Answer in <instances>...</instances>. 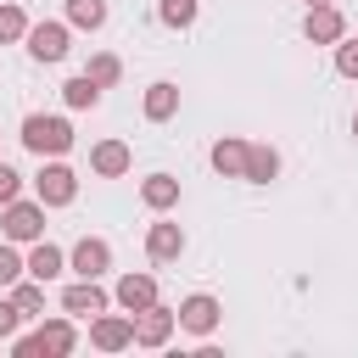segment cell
Returning <instances> with one entry per match:
<instances>
[{"instance_id":"cell-11","label":"cell","mask_w":358,"mask_h":358,"mask_svg":"<svg viewBox=\"0 0 358 358\" xmlns=\"http://www.w3.org/2000/svg\"><path fill=\"white\" fill-rule=\"evenodd\" d=\"M112 302L134 319L140 308H151V302H157V280H151V274H123V280H117V291H112Z\"/></svg>"},{"instance_id":"cell-26","label":"cell","mask_w":358,"mask_h":358,"mask_svg":"<svg viewBox=\"0 0 358 358\" xmlns=\"http://www.w3.org/2000/svg\"><path fill=\"white\" fill-rule=\"evenodd\" d=\"M336 73L341 78H358V39H347V34L336 39Z\"/></svg>"},{"instance_id":"cell-21","label":"cell","mask_w":358,"mask_h":358,"mask_svg":"<svg viewBox=\"0 0 358 358\" xmlns=\"http://www.w3.org/2000/svg\"><path fill=\"white\" fill-rule=\"evenodd\" d=\"M62 101H67L73 112H84V106H95V101H101V84H95L90 73H78V78H67V84H62Z\"/></svg>"},{"instance_id":"cell-7","label":"cell","mask_w":358,"mask_h":358,"mask_svg":"<svg viewBox=\"0 0 358 358\" xmlns=\"http://www.w3.org/2000/svg\"><path fill=\"white\" fill-rule=\"evenodd\" d=\"M218 313H224V308H218L207 291H196V296H185V302H179V313H173V319H179L190 336H213V330H218Z\"/></svg>"},{"instance_id":"cell-28","label":"cell","mask_w":358,"mask_h":358,"mask_svg":"<svg viewBox=\"0 0 358 358\" xmlns=\"http://www.w3.org/2000/svg\"><path fill=\"white\" fill-rule=\"evenodd\" d=\"M17 324H22V308H17L11 296H0V341H11V336H17Z\"/></svg>"},{"instance_id":"cell-20","label":"cell","mask_w":358,"mask_h":358,"mask_svg":"<svg viewBox=\"0 0 358 358\" xmlns=\"http://www.w3.org/2000/svg\"><path fill=\"white\" fill-rule=\"evenodd\" d=\"M11 302L22 308V319H34V313H45V285H39L34 274H22V280H11Z\"/></svg>"},{"instance_id":"cell-10","label":"cell","mask_w":358,"mask_h":358,"mask_svg":"<svg viewBox=\"0 0 358 358\" xmlns=\"http://www.w3.org/2000/svg\"><path fill=\"white\" fill-rule=\"evenodd\" d=\"M62 268H67V252H62V246H50L45 235H39V241H34V252L22 257V274H34L39 285H50V280H56Z\"/></svg>"},{"instance_id":"cell-19","label":"cell","mask_w":358,"mask_h":358,"mask_svg":"<svg viewBox=\"0 0 358 358\" xmlns=\"http://www.w3.org/2000/svg\"><path fill=\"white\" fill-rule=\"evenodd\" d=\"M39 341H45V352H56V358H62V352H73V347H78L73 313H67V319H45V324H39Z\"/></svg>"},{"instance_id":"cell-30","label":"cell","mask_w":358,"mask_h":358,"mask_svg":"<svg viewBox=\"0 0 358 358\" xmlns=\"http://www.w3.org/2000/svg\"><path fill=\"white\" fill-rule=\"evenodd\" d=\"M39 352H45L39 330H34V336H11V358H39Z\"/></svg>"},{"instance_id":"cell-27","label":"cell","mask_w":358,"mask_h":358,"mask_svg":"<svg viewBox=\"0 0 358 358\" xmlns=\"http://www.w3.org/2000/svg\"><path fill=\"white\" fill-rule=\"evenodd\" d=\"M11 280H22V257L11 241H0V291H11Z\"/></svg>"},{"instance_id":"cell-2","label":"cell","mask_w":358,"mask_h":358,"mask_svg":"<svg viewBox=\"0 0 358 358\" xmlns=\"http://www.w3.org/2000/svg\"><path fill=\"white\" fill-rule=\"evenodd\" d=\"M34 196H39L45 207H67V201L78 196V173H73L67 162H45L39 179H34Z\"/></svg>"},{"instance_id":"cell-5","label":"cell","mask_w":358,"mask_h":358,"mask_svg":"<svg viewBox=\"0 0 358 358\" xmlns=\"http://www.w3.org/2000/svg\"><path fill=\"white\" fill-rule=\"evenodd\" d=\"M173 308H162V302H151V308H140L134 313V347H168V336H173Z\"/></svg>"},{"instance_id":"cell-24","label":"cell","mask_w":358,"mask_h":358,"mask_svg":"<svg viewBox=\"0 0 358 358\" xmlns=\"http://www.w3.org/2000/svg\"><path fill=\"white\" fill-rule=\"evenodd\" d=\"M84 73H90V78L106 90V84H117V78H123V62H117L112 50H101V56H90V67H84Z\"/></svg>"},{"instance_id":"cell-18","label":"cell","mask_w":358,"mask_h":358,"mask_svg":"<svg viewBox=\"0 0 358 358\" xmlns=\"http://www.w3.org/2000/svg\"><path fill=\"white\" fill-rule=\"evenodd\" d=\"M274 173H280V151H274V145H246V173H241V179L268 185Z\"/></svg>"},{"instance_id":"cell-8","label":"cell","mask_w":358,"mask_h":358,"mask_svg":"<svg viewBox=\"0 0 358 358\" xmlns=\"http://www.w3.org/2000/svg\"><path fill=\"white\" fill-rule=\"evenodd\" d=\"M67 263H73V274H78V280H101V274L112 268V246H106V241H95V235H84V241L73 246V257H67Z\"/></svg>"},{"instance_id":"cell-23","label":"cell","mask_w":358,"mask_h":358,"mask_svg":"<svg viewBox=\"0 0 358 358\" xmlns=\"http://www.w3.org/2000/svg\"><path fill=\"white\" fill-rule=\"evenodd\" d=\"M17 39H28V17H22V6L0 0V45H17Z\"/></svg>"},{"instance_id":"cell-3","label":"cell","mask_w":358,"mask_h":358,"mask_svg":"<svg viewBox=\"0 0 358 358\" xmlns=\"http://www.w3.org/2000/svg\"><path fill=\"white\" fill-rule=\"evenodd\" d=\"M0 229H6V241H28L34 246L45 235V201H22V196L6 201V224Z\"/></svg>"},{"instance_id":"cell-14","label":"cell","mask_w":358,"mask_h":358,"mask_svg":"<svg viewBox=\"0 0 358 358\" xmlns=\"http://www.w3.org/2000/svg\"><path fill=\"white\" fill-rule=\"evenodd\" d=\"M207 162L224 173V179H241L246 173V140H235V134H224V140H213V151H207Z\"/></svg>"},{"instance_id":"cell-25","label":"cell","mask_w":358,"mask_h":358,"mask_svg":"<svg viewBox=\"0 0 358 358\" xmlns=\"http://www.w3.org/2000/svg\"><path fill=\"white\" fill-rule=\"evenodd\" d=\"M157 17L168 28H190L196 22V0H157Z\"/></svg>"},{"instance_id":"cell-17","label":"cell","mask_w":358,"mask_h":358,"mask_svg":"<svg viewBox=\"0 0 358 358\" xmlns=\"http://www.w3.org/2000/svg\"><path fill=\"white\" fill-rule=\"evenodd\" d=\"M173 112H179V84L157 78V84L145 90V117H151V123H168Z\"/></svg>"},{"instance_id":"cell-13","label":"cell","mask_w":358,"mask_h":358,"mask_svg":"<svg viewBox=\"0 0 358 358\" xmlns=\"http://www.w3.org/2000/svg\"><path fill=\"white\" fill-rule=\"evenodd\" d=\"M129 162H134V157H129V145H123V140H101V145L90 151V168H95L101 179H123V173H129Z\"/></svg>"},{"instance_id":"cell-6","label":"cell","mask_w":358,"mask_h":358,"mask_svg":"<svg viewBox=\"0 0 358 358\" xmlns=\"http://www.w3.org/2000/svg\"><path fill=\"white\" fill-rule=\"evenodd\" d=\"M73 45H67V22H34L28 28V56L34 62H62Z\"/></svg>"},{"instance_id":"cell-16","label":"cell","mask_w":358,"mask_h":358,"mask_svg":"<svg viewBox=\"0 0 358 358\" xmlns=\"http://www.w3.org/2000/svg\"><path fill=\"white\" fill-rule=\"evenodd\" d=\"M140 201H145L151 213H168V207L179 201V179H173V173H151V179H140Z\"/></svg>"},{"instance_id":"cell-15","label":"cell","mask_w":358,"mask_h":358,"mask_svg":"<svg viewBox=\"0 0 358 358\" xmlns=\"http://www.w3.org/2000/svg\"><path fill=\"white\" fill-rule=\"evenodd\" d=\"M145 252H151V263H173L185 252V229L179 224H151L145 229Z\"/></svg>"},{"instance_id":"cell-32","label":"cell","mask_w":358,"mask_h":358,"mask_svg":"<svg viewBox=\"0 0 358 358\" xmlns=\"http://www.w3.org/2000/svg\"><path fill=\"white\" fill-rule=\"evenodd\" d=\"M308 6H324V0H308Z\"/></svg>"},{"instance_id":"cell-22","label":"cell","mask_w":358,"mask_h":358,"mask_svg":"<svg viewBox=\"0 0 358 358\" xmlns=\"http://www.w3.org/2000/svg\"><path fill=\"white\" fill-rule=\"evenodd\" d=\"M67 22H73V28H90V34H95V28L106 22V0H67Z\"/></svg>"},{"instance_id":"cell-1","label":"cell","mask_w":358,"mask_h":358,"mask_svg":"<svg viewBox=\"0 0 358 358\" xmlns=\"http://www.w3.org/2000/svg\"><path fill=\"white\" fill-rule=\"evenodd\" d=\"M22 145L34 157H62L73 145V123L67 117H45V112H28L22 117Z\"/></svg>"},{"instance_id":"cell-12","label":"cell","mask_w":358,"mask_h":358,"mask_svg":"<svg viewBox=\"0 0 358 358\" xmlns=\"http://www.w3.org/2000/svg\"><path fill=\"white\" fill-rule=\"evenodd\" d=\"M106 302H112V296H106L95 280H78V285H67V291H62V313H73V319H95Z\"/></svg>"},{"instance_id":"cell-31","label":"cell","mask_w":358,"mask_h":358,"mask_svg":"<svg viewBox=\"0 0 358 358\" xmlns=\"http://www.w3.org/2000/svg\"><path fill=\"white\" fill-rule=\"evenodd\" d=\"M352 134H358V112H352Z\"/></svg>"},{"instance_id":"cell-29","label":"cell","mask_w":358,"mask_h":358,"mask_svg":"<svg viewBox=\"0 0 358 358\" xmlns=\"http://www.w3.org/2000/svg\"><path fill=\"white\" fill-rule=\"evenodd\" d=\"M17 190H22V173H17L11 162H0V207H6V201H17Z\"/></svg>"},{"instance_id":"cell-9","label":"cell","mask_w":358,"mask_h":358,"mask_svg":"<svg viewBox=\"0 0 358 358\" xmlns=\"http://www.w3.org/2000/svg\"><path fill=\"white\" fill-rule=\"evenodd\" d=\"M302 34L313 39V45H336L341 34H347V17L324 0V6H308V22H302Z\"/></svg>"},{"instance_id":"cell-4","label":"cell","mask_w":358,"mask_h":358,"mask_svg":"<svg viewBox=\"0 0 358 358\" xmlns=\"http://www.w3.org/2000/svg\"><path fill=\"white\" fill-rule=\"evenodd\" d=\"M90 341L101 347V352H123V347H134V319L129 313H95L90 319Z\"/></svg>"}]
</instances>
